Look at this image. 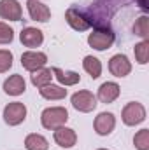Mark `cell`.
I'll list each match as a JSON object with an SVG mask.
<instances>
[{
  "mask_svg": "<svg viewBox=\"0 0 149 150\" xmlns=\"http://www.w3.org/2000/svg\"><path fill=\"white\" fill-rule=\"evenodd\" d=\"M69 120V112L65 107H49L40 113V122L44 129L54 131L62 126H65V122Z\"/></svg>",
  "mask_w": 149,
  "mask_h": 150,
  "instance_id": "obj_1",
  "label": "cell"
},
{
  "mask_svg": "<svg viewBox=\"0 0 149 150\" xmlns=\"http://www.w3.org/2000/svg\"><path fill=\"white\" fill-rule=\"evenodd\" d=\"M88 44L95 49V51H105L111 49L114 44V33L111 28L107 26H98L95 28L90 35H88Z\"/></svg>",
  "mask_w": 149,
  "mask_h": 150,
  "instance_id": "obj_2",
  "label": "cell"
},
{
  "mask_svg": "<svg viewBox=\"0 0 149 150\" xmlns=\"http://www.w3.org/2000/svg\"><path fill=\"white\" fill-rule=\"evenodd\" d=\"M70 103L77 112H82V113H90L97 108V96L91 93V91H77L72 94L70 98Z\"/></svg>",
  "mask_w": 149,
  "mask_h": 150,
  "instance_id": "obj_3",
  "label": "cell"
},
{
  "mask_svg": "<svg viewBox=\"0 0 149 150\" xmlns=\"http://www.w3.org/2000/svg\"><path fill=\"white\" fill-rule=\"evenodd\" d=\"M121 119L126 126H137L140 122L146 120V108L142 103L137 101H130L125 105L123 112H121Z\"/></svg>",
  "mask_w": 149,
  "mask_h": 150,
  "instance_id": "obj_4",
  "label": "cell"
},
{
  "mask_svg": "<svg viewBox=\"0 0 149 150\" xmlns=\"http://www.w3.org/2000/svg\"><path fill=\"white\" fill-rule=\"evenodd\" d=\"M65 19H67L69 26L74 28L75 32H86V30H90V28L93 26V19H90L84 12H81V11L75 9V7L67 9Z\"/></svg>",
  "mask_w": 149,
  "mask_h": 150,
  "instance_id": "obj_5",
  "label": "cell"
},
{
  "mask_svg": "<svg viewBox=\"0 0 149 150\" xmlns=\"http://www.w3.org/2000/svg\"><path fill=\"white\" fill-rule=\"evenodd\" d=\"M27 119V107L21 101H12L4 108V122L7 126H19Z\"/></svg>",
  "mask_w": 149,
  "mask_h": 150,
  "instance_id": "obj_6",
  "label": "cell"
},
{
  "mask_svg": "<svg viewBox=\"0 0 149 150\" xmlns=\"http://www.w3.org/2000/svg\"><path fill=\"white\" fill-rule=\"evenodd\" d=\"M47 63V56L39 51H27L21 54V65L28 72H35L39 68H44Z\"/></svg>",
  "mask_w": 149,
  "mask_h": 150,
  "instance_id": "obj_7",
  "label": "cell"
},
{
  "mask_svg": "<svg viewBox=\"0 0 149 150\" xmlns=\"http://www.w3.org/2000/svg\"><path fill=\"white\" fill-rule=\"evenodd\" d=\"M93 127H95V131H97L98 136H109L114 131V127H116V117H114V113H111V112L98 113L95 117Z\"/></svg>",
  "mask_w": 149,
  "mask_h": 150,
  "instance_id": "obj_8",
  "label": "cell"
},
{
  "mask_svg": "<svg viewBox=\"0 0 149 150\" xmlns=\"http://www.w3.org/2000/svg\"><path fill=\"white\" fill-rule=\"evenodd\" d=\"M0 18L7 21H21L23 9L18 0H0Z\"/></svg>",
  "mask_w": 149,
  "mask_h": 150,
  "instance_id": "obj_9",
  "label": "cell"
},
{
  "mask_svg": "<svg viewBox=\"0 0 149 150\" xmlns=\"http://www.w3.org/2000/svg\"><path fill=\"white\" fill-rule=\"evenodd\" d=\"M109 72L114 77H126L132 72V63L128 59V56L125 54H114L111 59H109Z\"/></svg>",
  "mask_w": 149,
  "mask_h": 150,
  "instance_id": "obj_10",
  "label": "cell"
},
{
  "mask_svg": "<svg viewBox=\"0 0 149 150\" xmlns=\"http://www.w3.org/2000/svg\"><path fill=\"white\" fill-rule=\"evenodd\" d=\"M27 7H28V14L34 21L39 23H47L51 19V11L46 4L39 2V0H28L27 2Z\"/></svg>",
  "mask_w": 149,
  "mask_h": 150,
  "instance_id": "obj_11",
  "label": "cell"
},
{
  "mask_svg": "<svg viewBox=\"0 0 149 150\" xmlns=\"http://www.w3.org/2000/svg\"><path fill=\"white\" fill-rule=\"evenodd\" d=\"M54 142L62 147V149H72L75 143H77V134H75L74 129H70V127H65V126H62V127H58V129H54Z\"/></svg>",
  "mask_w": 149,
  "mask_h": 150,
  "instance_id": "obj_12",
  "label": "cell"
},
{
  "mask_svg": "<svg viewBox=\"0 0 149 150\" xmlns=\"http://www.w3.org/2000/svg\"><path fill=\"white\" fill-rule=\"evenodd\" d=\"M27 91V82L19 74L11 75L9 79H5L4 82V93L9 96H19Z\"/></svg>",
  "mask_w": 149,
  "mask_h": 150,
  "instance_id": "obj_13",
  "label": "cell"
},
{
  "mask_svg": "<svg viewBox=\"0 0 149 150\" xmlns=\"http://www.w3.org/2000/svg\"><path fill=\"white\" fill-rule=\"evenodd\" d=\"M121 93V87L116 84V82H104L100 87H98V93H97V100L102 101V103H112L117 100Z\"/></svg>",
  "mask_w": 149,
  "mask_h": 150,
  "instance_id": "obj_14",
  "label": "cell"
},
{
  "mask_svg": "<svg viewBox=\"0 0 149 150\" xmlns=\"http://www.w3.org/2000/svg\"><path fill=\"white\" fill-rule=\"evenodd\" d=\"M19 40L25 47H39L42 42H44V33L39 30V28H34V26H27L21 30L19 33Z\"/></svg>",
  "mask_w": 149,
  "mask_h": 150,
  "instance_id": "obj_15",
  "label": "cell"
},
{
  "mask_svg": "<svg viewBox=\"0 0 149 150\" xmlns=\"http://www.w3.org/2000/svg\"><path fill=\"white\" fill-rule=\"evenodd\" d=\"M51 72H53V77H56V80H58L62 86H65V87L75 86L77 82H81V75L75 74V72H67V70H62V68H58V67L51 68Z\"/></svg>",
  "mask_w": 149,
  "mask_h": 150,
  "instance_id": "obj_16",
  "label": "cell"
},
{
  "mask_svg": "<svg viewBox=\"0 0 149 150\" xmlns=\"http://www.w3.org/2000/svg\"><path fill=\"white\" fill-rule=\"evenodd\" d=\"M39 93L44 100H53V101L54 100H63L67 96V89L63 86H56V84H47V86L40 87Z\"/></svg>",
  "mask_w": 149,
  "mask_h": 150,
  "instance_id": "obj_17",
  "label": "cell"
},
{
  "mask_svg": "<svg viewBox=\"0 0 149 150\" xmlns=\"http://www.w3.org/2000/svg\"><path fill=\"white\" fill-rule=\"evenodd\" d=\"M30 80H32V84H34L35 87L40 89V87L51 84V80H53V72H51V68H39L35 72H32Z\"/></svg>",
  "mask_w": 149,
  "mask_h": 150,
  "instance_id": "obj_18",
  "label": "cell"
},
{
  "mask_svg": "<svg viewBox=\"0 0 149 150\" xmlns=\"http://www.w3.org/2000/svg\"><path fill=\"white\" fill-rule=\"evenodd\" d=\"M25 149L27 150H47L49 149V143H47V140L42 134L32 133V134H28L25 138Z\"/></svg>",
  "mask_w": 149,
  "mask_h": 150,
  "instance_id": "obj_19",
  "label": "cell"
},
{
  "mask_svg": "<svg viewBox=\"0 0 149 150\" xmlns=\"http://www.w3.org/2000/svg\"><path fill=\"white\" fill-rule=\"evenodd\" d=\"M82 68L90 74L91 79H98V77L102 75V63H100V59L95 58V56H86V58L82 59Z\"/></svg>",
  "mask_w": 149,
  "mask_h": 150,
  "instance_id": "obj_20",
  "label": "cell"
},
{
  "mask_svg": "<svg viewBox=\"0 0 149 150\" xmlns=\"http://www.w3.org/2000/svg\"><path fill=\"white\" fill-rule=\"evenodd\" d=\"M133 33L142 40H149V18L148 16H140L139 19H135L133 23Z\"/></svg>",
  "mask_w": 149,
  "mask_h": 150,
  "instance_id": "obj_21",
  "label": "cell"
},
{
  "mask_svg": "<svg viewBox=\"0 0 149 150\" xmlns=\"http://www.w3.org/2000/svg\"><path fill=\"white\" fill-rule=\"evenodd\" d=\"M133 52H135L137 63H139V65H146L149 61V40H142V42L135 44Z\"/></svg>",
  "mask_w": 149,
  "mask_h": 150,
  "instance_id": "obj_22",
  "label": "cell"
},
{
  "mask_svg": "<svg viewBox=\"0 0 149 150\" xmlns=\"http://www.w3.org/2000/svg\"><path fill=\"white\" fill-rule=\"evenodd\" d=\"M133 145L137 150H149V129H140L133 136Z\"/></svg>",
  "mask_w": 149,
  "mask_h": 150,
  "instance_id": "obj_23",
  "label": "cell"
},
{
  "mask_svg": "<svg viewBox=\"0 0 149 150\" xmlns=\"http://www.w3.org/2000/svg\"><path fill=\"white\" fill-rule=\"evenodd\" d=\"M11 67H12V52L7 49H0V74L9 72Z\"/></svg>",
  "mask_w": 149,
  "mask_h": 150,
  "instance_id": "obj_24",
  "label": "cell"
},
{
  "mask_svg": "<svg viewBox=\"0 0 149 150\" xmlns=\"http://www.w3.org/2000/svg\"><path fill=\"white\" fill-rule=\"evenodd\" d=\"M12 38H14V30H12L7 23L0 21V45H4V44H11Z\"/></svg>",
  "mask_w": 149,
  "mask_h": 150,
  "instance_id": "obj_25",
  "label": "cell"
},
{
  "mask_svg": "<svg viewBox=\"0 0 149 150\" xmlns=\"http://www.w3.org/2000/svg\"><path fill=\"white\" fill-rule=\"evenodd\" d=\"M139 4H140L142 9H148V0H139Z\"/></svg>",
  "mask_w": 149,
  "mask_h": 150,
  "instance_id": "obj_26",
  "label": "cell"
},
{
  "mask_svg": "<svg viewBox=\"0 0 149 150\" xmlns=\"http://www.w3.org/2000/svg\"><path fill=\"white\" fill-rule=\"evenodd\" d=\"M98 150H109V149H98Z\"/></svg>",
  "mask_w": 149,
  "mask_h": 150,
  "instance_id": "obj_27",
  "label": "cell"
}]
</instances>
